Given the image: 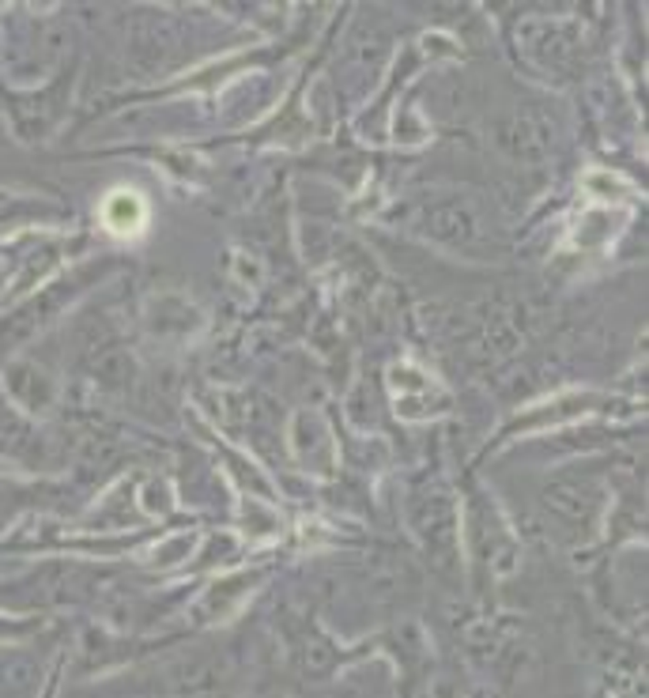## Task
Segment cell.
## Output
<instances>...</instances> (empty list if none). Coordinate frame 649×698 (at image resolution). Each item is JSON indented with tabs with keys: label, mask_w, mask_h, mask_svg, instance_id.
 <instances>
[{
	"label": "cell",
	"mask_w": 649,
	"mask_h": 698,
	"mask_svg": "<svg viewBox=\"0 0 649 698\" xmlns=\"http://www.w3.org/2000/svg\"><path fill=\"white\" fill-rule=\"evenodd\" d=\"M103 223L114 231V234H136V231H144V223H147V208H144V201L136 193H129V189H117V193H110V201L103 204Z\"/></svg>",
	"instance_id": "6da1fadb"
}]
</instances>
